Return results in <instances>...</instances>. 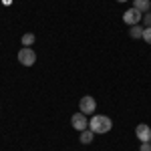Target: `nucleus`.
Listing matches in <instances>:
<instances>
[{"label":"nucleus","mask_w":151,"mask_h":151,"mask_svg":"<svg viewBox=\"0 0 151 151\" xmlns=\"http://www.w3.org/2000/svg\"><path fill=\"white\" fill-rule=\"evenodd\" d=\"M111 127H113V121L109 119V117L105 115H95L91 121H89V129L93 131V133H109L111 131Z\"/></svg>","instance_id":"obj_1"},{"label":"nucleus","mask_w":151,"mask_h":151,"mask_svg":"<svg viewBox=\"0 0 151 151\" xmlns=\"http://www.w3.org/2000/svg\"><path fill=\"white\" fill-rule=\"evenodd\" d=\"M18 60H20V65H24V67H32L35 60H36V52L28 47H22L20 52H18Z\"/></svg>","instance_id":"obj_2"},{"label":"nucleus","mask_w":151,"mask_h":151,"mask_svg":"<svg viewBox=\"0 0 151 151\" xmlns=\"http://www.w3.org/2000/svg\"><path fill=\"white\" fill-rule=\"evenodd\" d=\"M143 20V14H141L137 8H129V10L123 12V22L129 24V26H135V24H139Z\"/></svg>","instance_id":"obj_3"},{"label":"nucleus","mask_w":151,"mask_h":151,"mask_svg":"<svg viewBox=\"0 0 151 151\" xmlns=\"http://www.w3.org/2000/svg\"><path fill=\"white\" fill-rule=\"evenodd\" d=\"M79 109H81V113H85V115H93L95 109H97V103H95L93 97H83L81 103H79Z\"/></svg>","instance_id":"obj_4"},{"label":"nucleus","mask_w":151,"mask_h":151,"mask_svg":"<svg viewBox=\"0 0 151 151\" xmlns=\"http://www.w3.org/2000/svg\"><path fill=\"white\" fill-rule=\"evenodd\" d=\"M70 123H73V127L77 129V131H85V129L89 127V123H87V115L81 113V111L70 117Z\"/></svg>","instance_id":"obj_5"},{"label":"nucleus","mask_w":151,"mask_h":151,"mask_svg":"<svg viewBox=\"0 0 151 151\" xmlns=\"http://www.w3.org/2000/svg\"><path fill=\"white\" fill-rule=\"evenodd\" d=\"M135 135H137V139H139L141 143H151V129H149V125H145V123L137 125Z\"/></svg>","instance_id":"obj_6"},{"label":"nucleus","mask_w":151,"mask_h":151,"mask_svg":"<svg viewBox=\"0 0 151 151\" xmlns=\"http://www.w3.org/2000/svg\"><path fill=\"white\" fill-rule=\"evenodd\" d=\"M133 8H137L139 12L151 10V2L149 0H133Z\"/></svg>","instance_id":"obj_7"},{"label":"nucleus","mask_w":151,"mask_h":151,"mask_svg":"<svg viewBox=\"0 0 151 151\" xmlns=\"http://www.w3.org/2000/svg\"><path fill=\"white\" fill-rule=\"evenodd\" d=\"M143 30H145V28H141L139 24H135V26H131V28H129V35H131V38H135V40H137V38H143Z\"/></svg>","instance_id":"obj_8"},{"label":"nucleus","mask_w":151,"mask_h":151,"mask_svg":"<svg viewBox=\"0 0 151 151\" xmlns=\"http://www.w3.org/2000/svg\"><path fill=\"white\" fill-rule=\"evenodd\" d=\"M93 131L91 129H85V131H81V143H85V145H89L91 141H93Z\"/></svg>","instance_id":"obj_9"},{"label":"nucleus","mask_w":151,"mask_h":151,"mask_svg":"<svg viewBox=\"0 0 151 151\" xmlns=\"http://www.w3.org/2000/svg\"><path fill=\"white\" fill-rule=\"evenodd\" d=\"M20 42H22L24 47H28V48H30V45H35V35H32V32H26V35H22Z\"/></svg>","instance_id":"obj_10"},{"label":"nucleus","mask_w":151,"mask_h":151,"mask_svg":"<svg viewBox=\"0 0 151 151\" xmlns=\"http://www.w3.org/2000/svg\"><path fill=\"white\" fill-rule=\"evenodd\" d=\"M143 40H145L147 45H151V26H147V28L143 30Z\"/></svg>","instance_id":"obj_11"},{"label":"nucleus","mask_w":151,"mask_h":151,"mask_svg":"<svg viewBox=\"0 0 151 151\" xmlns=\"http://www.w3.org/2000/svg\"><path fill=\"white\" fill-rule=\"evenodd\" d=\"M143 22H145V26H151V12L143 14Z\"/></svg>","instance_id":"obj_12"},{"label":"nucleus","mask_w":151,"mask_h":151,"mask_svg":"<svg viewBox=\"0 0 151 151\" xmlns=\"http://www.w3.org/2000/svg\"><path fill=\"white\" fill-rule=\"evenodd\" d=\"M139 151H151V143H141V149Z\"/></svg>","instance_id":"obj_13"},{"label":"nucleus","mask_w":151,"mask_h":151,"mask_svg":"<svg viewBox=\"0 0 151 151\" xmlns=\"http://www.w3.org/2000/svg\"><path fill=\"white\" fill-rule=\"evenodd\" d=\"M117 2H127V0H117Z\"/></svg>","instance_id":"obj_14"}]
</instances>
